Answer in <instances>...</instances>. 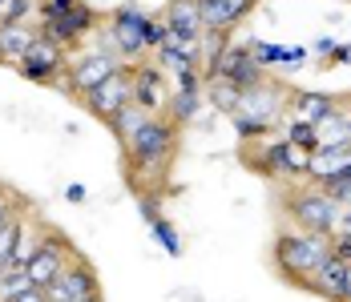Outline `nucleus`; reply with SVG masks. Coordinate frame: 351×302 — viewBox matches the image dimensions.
Instances as JSON below:
<instances>
[{
  "instance_id": "obj_1",
  "label": "nucleus",
  "mask_w": 351,
  "mask_h": 302,
  "mask_svg": "<svg viewBox=\"0 0 351 302\" xmlns=\"http://www.w3.org/2000/svg\"><path fill=\"white\" fill-rule=\"evenodd\" d=\"M275 266L287 282L303 286L311 278V270L323 266L331 258V238L327 234H315V230H282L275 238V250H271Z\"/></svg>"
},
{
  "instance_id": "obj_3",
  "label": "nucleus",
  "mask_w": 351,
  "mask_h": 302,
  "mask_svg": "<svg viewBox=\"0 0 351 302\" xmlns=\"http://www.w3.org/2000/svg\"><path fill=\"white\" fill-rule=\"evenodd\" d=\"M282 210L295 218L299 230H315V234H335L339 230V218H343V205L331 198L327 186H307V190H291L282 198Z\"/></svg>"
},
{
  "instance_id": "obj_22",
  "label": "nucleus",
  "mask_w": 351,
  "mask_h": 302,
  "mask_svg": "<svg viewBox=\"0 0 351 302\" xmlns=\"http://www.w3.org/2000/svg\"><path fill=\"white\" fill-rule=\"evenodd\" d=\"M198 109H202V93H170L166 117H170L178 129H182V125H190V121L198 117Z\"/></svg>"
},
{
  "instance_id": "obj_14",
  "label": "nucleus",
  "mask_w": 351,
  "mask_h": 302,
  "mask_svg": "<svg viewBox=\"0 0 351 302\" xmlns=\"http://www.w3.org/2000/svg\"><path fill=\"white\" fill-rule=\"evenodd\" d=\"M121 65V57L117 53H106V49H97V53H85V57H77L69 65V89H77L81 97L93 89V85H101L113 68Z\"/></svg>"
},
{
  "instance_id": "obj_12",
  "label": "nucleus",
  "mask_w": 351,
  "mask_h": 302,
  "mask_svg": "<svg viewBox=\"0 0 351 302\" xmlns=\"http://www.w3.org/2000/svg\"><path fill=\"white\" fill-rule=\"evenodd\" d=\"M97 25V16H93V8H85V4H77V8H69L65 16H40V29L36 33L45 36V40H53V45H77L81 36L89 33Z\"/></svg>"
},
{
  "instance_id": "obj_42",
  "label": "nucleus",
  "mask_w": 351,
  "mask_h": 302,
  "mask_svg": "<svg viewBox=\"0 0 351 302\" xmlns=\"http://www.w3.org/2000/svg\"><path fill=\"white\" fill-rule=\"evenodd\" d=\"M348 141H351V117H348Z\"/></svg>"
},
{
  "instance_id": "obj_29",
  "label": "nucleus",
  "mask_w": 351,
  "mask_h": 302,
  "mask_svg": "<svg viewBox=\"0 0 351 302\" xmlns=\"http://www.w3.org/2000/svg\"><path fill=\"white\" fill-rule=\"evenodd\" d=\"M149 234L162 242V250H166L170 258H178V254H182V238L174 234V226H170L166 218H154V222H149Z\"/></svg>"
},
{
  "instance_id": "obj_6",
  "label": "nucleus",
  "mask_w": 351,
  "mask_h": 302,
  "mask_svg": "<svg viewBox=\"0 0 351 302\" xmlns=\"http://www.w3.org/2000/svg\"><path fill=\"white\" fill-rule=\"evenodd\" d=\"M202 77H206V81H210V77H226V81H234L239 89H254V85L267 81V65L254 57L250 45H234V40H230V45L218 53V61H214Z\"/></svg>"
},
{
  "instance_id": "obj_11",
  "label": "nucleus",
  "mask_w": 351,
  "mask_h": 302,
  "mask_svg": "<svg viewBox=\"0 0 351 302\" xmlns=\"http://www.w3.org/2000/svg\"><path fill=\"white\" fill-rule=\"evenodd\" d=\"M16 68H21V77H25V81L49 85V81H57V77H61V68H65V49H61V45H53V40H45V36H36L33 49L16 61Z\"/></svg>"
},
{
  "instance_id": "obj_36",
  "label": "nucleus",
  "mask_w": 351,
  "mask_h": 302,
  "mask_svg": "<svg viewBox=\"0 0 351 302\" xmlns=\"http://www.w3.org/2000/svg\"><path fill=\"white\" fill-rule=\"evenodd\" d=\"M65 198H69V201H77V205H81V201H85V186H77V181H73L69 190H65Z\"/></svg>"
},
{
  "instance_id": "obj_18",
  "label": "nucleus",
  "mask_w": 351,
  "mask_h": 302,
  "mask_svg": "<svg viewBox=\"0 0 351 302\" xmlns=\"http://www.w3.org/2000/svg\"><path fill=\"white\" fill-rule=\"evenodd\" d=\"M36 29L29 21H21V25H0V61H21L29 49H33L36 40Z\"/></svg>"
},
{
  "instance_id": "obj_27",
  "label": "nucleus",
  "mask_w": 351,
  "mask_h": 302,
  "mask_svg": "<svg viewBox=\"0 0 351 302\" xmlns=\"http://www.w3.org/2000/svg\"><path fill=\"white\" fill-rule=\"evenodd\" d=\"M29 286V270L25 266H4L0 270V302H12Z\"/></svg>"
},
{
  "instance_id": "obj_13",
  "label": "nucleus",
  "mask_w": 351,
  "mask_h": 302,
  "mask_svg": "<svg viewBox=\"0 0 351 302\" xmlns=\"http://www.w3.org/2000/svg\"><path fill=\"white\" fill-rule=\"evenodd\" d=\"M282 105H287V89H282V85H275V81L267 77L263 85H254V89H243V105H239L234 113L258 117V121H267V125L275 129V121H279Z\"/></svg>"
},
{
  "instance_id": "obj_17",
  "label": "nucleus",
  "mask_w": 351,
  "mask_h": 302,
  "mask_svg": "<svg viewBox=\"0 0 351 302\" xmlns=\"http://www.w3.org/2000/svg\"><path fill=\"white\" fill-rule=\"evenodd\" d=\"M254 4L258 0H198V12L206 29H234L239 21L254 12Z\"/></svg>"
},
{
  "instance_id": "obj_20",
  "label": "nucleus",
  "mask_w": 351,
  "mask_h": 302,
  "mask_svg": "<svg viewBox=\"0 0 351 302\" xmlns=\"http://www.w3.org/2000/svg\"><path fill=\"white\" fill-rule=\"evenodd\" d=\"M202 97H210V105L218 113H234V109L243 105V89H239L234 81H226V77H210L206 89H202Z\"/></svg>"
},
{
  "instance_id": "obj_26",
  "label": "nucleus",
  "mask_w": 351,
  "mask_h": 302,
  "mask_svg": "<svg viewBox=\"0 0 351 302\" xmlns=\"http://www.w3.org/2000/svg\"><path fill=\"white\" fill-rule=\"evenodd\" d=\"M21 218H25V205L8 222H0V266H12V246H16V234H21Z\"/></svg>"
},
{
  "instance_id": "obj_8",
  "label": "nucleus",
  "mask_w": 351,
  "mask_h": 302,
  "mask_svg": "<svg viewBox=\"0 0 351 302\" xmlns=\"http://www.w3.org/2000/svg\"><path fill=\"white\" fill-rule=\"evenodd\" d=\"M311 186H331V181H348L351 177V141H331L307 153V173Z\"/></svg>"
},
{
  "instance_id": "obj_10",
  "label": "nucleus",
  "mask_w": 351,
  "mask_h": 302,
  "mask_svg": "<svg viewBox=\"0 0 351 302\" xmlns=\"http://www.w3.org/2000/svg\"><path fill=\"white\" fill-rule=\"evenodd\" d=\"M49 302H69V299H101V282H97V274L93 266L85 262V258H73L69 266L61 270L49 286Z\"/></svg>"
},
{
  "instance_id": "obj_34",
  "label": "nucleus",
  "mask_w": 351,
  "mask_h": 302,
  "mask_svg": "<svg viewBox=\"0 0 351 302\" xmlns=\"http://www.w3.org/2000/svg\"><path fill=\"white\" fill-rule=\"evenodd\" d=\"M327 190H331V198L339 201L343 210H351V177H348V181H331Z\"/></svg>"
},
{
  "instance_id": "obj_23",
  "label": "nucleus",
  "mask_w": 351,
  "mask_h": 302,
  "mask_svg": "<svg viewBox=\"0 0 351 302\" xmlns=\"http://www.w3.org/2000/svg\"><path fill=\"white\" fill-rule=\"evenodd\" d=\"M282 137H287L295 149H303V153L319 149V129L311 125V121H303V117H291V121H287V129H282Z\"/></svg>"
},
{
  "instance_id": "obj_35",
  "label": "nucleus",
  "mask_w": 351,
  "mask_h": 302,
  "mask_svg": "<svg viewBox=\"0 0 351 302\" xmlns=\"http://www.w3.org/2000/svg\"><path fill=\"white\" fill-rule=\"evenodd\" d=\"M12 302H49V290H45V286H36V282H29V286H25Z\"/></svg>"
},
{
  "instance_id": "obj_32",
  "label": "nucleus",
  "mask_w": 351,
  "mask_h": 302,
  "mask_svg": "<svg viewBox=\"0 0 351 302\" xmlns=\"http://www.w3.org/2000/svg\"><path fill=\"white\" fill-rule=\"evenodd\" d=\"M331 254H335L339 262H351V234L335 230V234H331Z\"/></svg>"
},
{
  "instance_id": "obj_33",
  "label": "nucleus",
  "mask_w": 351,
  "mask_h": 302,
  "mask_svg": "<svg viewBox=\"0 0 351 302\" xmlns=\"http://www.w3.org/2000/svg\"><path fill=\"white\" fill-rule=\"evenodd\" d=\"M77 4H81V0H40V16H65Z\"/></svg>"
},
{
  "instance_id": "obj_5",
  "label": "nucleus",
  "mask_w": 351,
  "mask_h": 302,
  "mask_svg": "<svg viewBox=\"0 0 351 302\" xmlns=\"http://www.w3.org/2000/svg\"><path fill=\"white\" fill-rule=\"evenodd\" d=\"M162 21H166V40L178 45L182 53H190L202 65V33H206V25H202V12H198V0H170Z\"/></svg>"
},
{
  "instance_id": "obj_15",
  "label": "nucleus",
  "mask_w": 351,
  "mask_h": 302,
  "mask_svg": "<svg viewBox=\"0 0 351 302\" xmlns=\"http://www.w3.org/2000/svg\"><path fill=\"white\" fill-rule=\"evenodd\" d=\"M134 105H141L145 113H166L170 85L158 65H134Z\"/></svg>"
},
{
  "instance_id": "obj_30",
  "label": "nucleus",
  "mask_w": 351,
  "mask_h": 302,
  "mask_svg": "<svg viewBox=\"0 0 351 302\" xmlns=\"http://www.w3.org/2000/svg\"><path fill=\"white\" fill-rule=\"evenodd\" d=\"M33 12V0H0V25H21L29 21Z\"/></svg>"
},
{
  "instance_id": "obj_28",
  "label": "nucleus",
  "mask_w": 351,
  "mask_h": 302,
  "mask_svg": "<svg viewBox=\"0 0 351 302\" xmlns=\"http://www.w3.org/2000/svg\"><path fill=\"white\" fill-rule=\"evenodd\" d=\"M230 117H234V134H239V141H263V137L271 134V125L258 121V117H246V113H230Z\"/></svg>"
},
{
  "instance_id": "obj_21",
  "label": "nucleus",
  "mask_w": 351,
  "mask_h": 302,
  "mask_svg": "<svg viewBox=\"0 0 351 302\" xmlns=\"http://www.w3.org/2000/svg\"><path fill=\"white\" fill-rule=\"evenodd\" d=\"M149 117H154V113H145L141 105H134V101H130L125 109H117V113L109 117V129H113V134H117V141L125 145V141H130V137L138 134V129L145 125V121H149Z\"/></svg>"
},
{
  "instance_id": "obj_41",
  "label": "nucleus",
  "mask_w": 351,
  "mask_h": 302,
  "mask_svg": "<svg viewBox=\"0 0 351 302\" xmlns=\"http://www.w3.org/2000/svg\"><path fill=\"white\" fill-rule=\"evenodd\" d=\"M4 198H8V190H4V186H0V201H4Z\"/></svg>"
},
{
  "instance_id": "obj_24",
  "label": "nucleus",
  "mask_w": 351,
  "mask_h": 302,
  "mask_svg": "<svg viewBox=\"0 0 351 302\" xmlns=\"http://www.w3.org/2000/svg\"><path fill=\"white\" fill-rule=\"evenodd\" d=\"M250 49H254V57H258L263 65H271V61L303 65V61H307V49H282V45H267V40H250Z\"/></svg>"
},
{
  "instance_id": "obj_19",
  "label": "nucleus",
  "mask_w": 351,
  "mask_h": 302,
  "mask_svg": "<svg viewBox=\"0 0 351 302\" xmlns=\"http://www.w3.org/2000/svg\"><path fill=\"white\" fill-rule=\"evenodd\" d=\"M291 105H295V117H303V121H327L331 113H339V101L327 97V93H291Z\"/></svg>"
},
{
  "instance_id": "obj_31",
  "label": "nucleus",
  "mask_w": 351,
  "mask_h": 302,
  "mask_svg": "<svg viewBox=\"0 0 351 302\" xmlns=\"http://www.w3.org/2000/svg\"><path fill=\"white\" fill-rule=\"evenodd\" d=\"M141 40H145V49L154 53V49H162L166 45V21H145V29H141Z\"/></svg>"
},
{
  "instance_id": "obj_16",
  "label": "nucleus",
  "mask_w": 351,
  "mask_h": 302,
  "mask_svg": "<svg viewBox=\"0 0 351 302\" xmlns=\"http://www.w3.org/2000/svg\"><path fill=\"white\" fill-rule=\"evenodd\" d=\"M343 282H348V262H339V258L331 254L323 266L311 270V278L303 282V290H311V294H319V299H327V302H348Z\"/></svg>"
},
{
  "instance_id": "obj_39",
  "label": "nucleus",
  "mask_w": 351,
  "mask_h": 302,
  "mask_svg": "<svg viewBox=\"0 0 351 302\" xmlns=\"http://www.w3.org/2000/svg\"><path fill=\"white\" fill-rule=\"evenodd\" d=\"M339 230H343V234H351V210H343V218H339Z\"/></svg>"
},
{
  "instance_id": "obj_38",
  "label": "nucleus",
  "mask_w": 351,
  "mask_h": 302,
  "mask_svg": "<svg viewBox=\"0 0 351 302\" xmlns=\"http://www.w3.org/2000/svg\"><path fill=\"white\" fill-rule=\"evenodd\" d=\"M348 57H351V49H348V45H335V53H331V61L339 65V61H348Z\"/></svg>"
},
{
  "instance_id": "obj_7",
  "label": "nucleus",
  "mask_w": 351,
  "mask_h": 302,
  "mask_svg": "<svg viewBox=\"0 0 351 302\" xmlns=\"http://www.w3.org/2000/svg\"><path fill=\"white\" fill-rule=\"evenodd\" d=\"M130 101H134V65H117L101 85H93V89L85 93V109H89L93 117L109 121V117H113L117 109H125Z\"/></svg>"
},
{
  "instance_id": "obj_37",
  "label": "nucleus",
  "mask_w": 351,
  "mask_h": 302,
  "mask_svg": "<svg viewBox=\"0 0 351 302\" xmlns=\"http://www.w3.org/2000/svg\"><path fill=\"white\" fill-rule=\"evenodd\" d=\"M315 49H319V53H335V40H331V36H319Z\"/></svg>"
},
{
  "instance_id": "obj_25",
  "label": "nucleus",
  "mask_w": 351,
  "mask_h": 302,
  "mask_svg": "<svg viewBox=\"0 0 351 302\" xmlns=\"http://www.w3.org/2000/svg\"><path fill=\"white\" fill-rule=\"evenodd\" d=\"M154 53H158V68H162V73H182V68H194V65H198L190 53H182V49H178V45H170V40H166L162 49H154Z\"/></svg>"
},
{
  "instance_id": "obj_4",
  "label": "nucleus",
  "mask_w": 351,
  "mask_h": 302,
  "mask_svg": "<svg viewBox=\"0 0 351 302\" xmlns=\"http://www.w3.org/2000/svg\"><path fill=\"white\" fill-rule=\"evenodd\" d=\"M243 158L258 177H303V173H307V153L295 149L287 137H279V141H263L258 149H250V145L243 141Z\"/></svg>"
},
{
  "instance_id": "obj_2",
  "label": "nucleus",
  "mask_w": 351,
  "mask_h": 302,
  "mask_svg": "<svg viewBox=\"0 0 351 302\" xmlns=\"http://www.w3.org/2000/svg\"><path fill=\"white\" fill-rule=\"evenodd\" d=\"M174 149H178V125L170 117L154 113L138 134L125 141V153H130V166L134 173H166V166L174 162Z\"/></svg>"
},
{
  "instance_id": "obj_9",
  "label": "nucleus",
  "mask_w": 351,
  "mask_h": 302,
  "mask_svg": "<svg viewBox=\"0 0 351 302\" xmlns=\"http://www.w3.org/2000/svg\"><path fill=\"white\" fill-rule=\"evenodd\" d=\"M73 258V246L65 242L61 234H53V230H45V238H40V246H36V254L29 258V282H36V286H49L61 270L69 266Z\"/></svg>"
},
{
  "instance_id": "obj_40",
  "label": "nucleus",
  "mask_w": 351,
  "mask_h": 302,
  "mask_svg": "<svg viewBox=\"0 0 351 302\" xmlns=\"http://www.w3.org/2000/svg\"><path fill=\"white\" fill-rule=\"evenodd\" d=\"M343 290H348V302H351V262H348V282H343Z\"/></svg>"
}]
</instances>
